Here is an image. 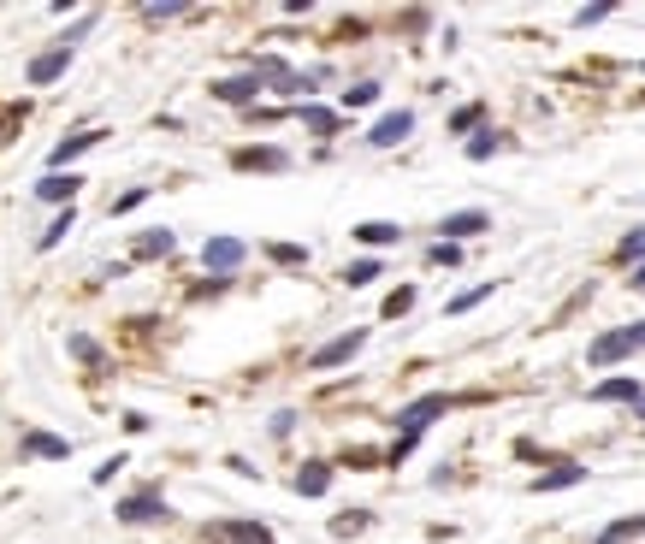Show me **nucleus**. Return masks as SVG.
Returning a JSON list of instances; mask_svg holds the SVG:
<instances>
[{
	"instance_id": "nucleus-35",
	"label": "nucleus",
	"mask_w": 645,
	"mask_h": 544,
	"mask_svg": "<svg viewBox=\"0 0 645 544\" xmlns=\"http://www.w3.org/2000/svg\"><path fill=\"white\" fill-rule=\"evenodd\" d=\"M184 6H143V18H149V24H160V18H178Z\"/></svg>"
},
{
	"instance_id": "nucleus-28",
	"label": "nucleus",
	"mask_w": 645,
	"mask_h": 544,
	"mask_svg": "<svg viewBox=\"0 0 645 544\" xmlns=\"http://www.w3.org/2000/svg\"><path fill=\"white\" fill-rule=\"evenodd\" d=\"M273 261H279V266H302V261H308V248H297V243H273Z\"/></svg>"
},
{
	"instance_id": "nucleus-29",
	"label": "nucleus",
	"mask_w": 645,
	"mask_h": 544,
	"mask_svg": "<svg viewBox=\"0 0 645 544\" xmlns=\"http://www.w3.org/2000/svg\"><path fill=\"white\" fill-rule=\"evenodd\" d=\"M616 255H622V261H645V231H628Z\"/></svg>"
},
{
	"instance_id": "nucleus-9",
	"label": "nucleus",
	"mask_w": 645,
	"mask_h": 544,
	"mask_svg": "<svg viewBox=\"0 0 645 544\" xmlns=\"http://www.w3.org/2000/svg\"><path fill=\"white\" fill-rule=\"evenodd\" d=\"M71 66V48H66V42H60V48H48V53H42V60H30V83H36V89H42V83H53V77H60V71H66Z\"/></svg>"
},
{
	"instance_id": "nucleus-34",
	"label": "nucleus",
	"mask_w": 645,
	"mask_h": 544,
	"mask_svg": "<svg viewBox=\"0 0 645 544\" xmlns=\"http://www.w3.org/2000/svg\"><path fill=\"white\" fill-rule=\"evenodd\" d=\"M118 467H125V456H107V462H101V467H95V485H107V479H113V474H118Z\"/></svg>"
},
{
	"instance_id": "nucleus-1",
	"label": "nucleus",
	"mask_w": 645,
	"mask_h": 544,
	"mask_svg": "<svg viewBox=\"0 0 645 544\" xmlns=\"http://www.w3.org/2000/svg\"><path fill=\"white\" fill-rule=\"evenodd\" d=\"M438 414H450V396H420V402H409V409L397 414V432H403V438H397V450H391V462H403V456H409L414 438H420Z\"/></svg>"
},
{
	"instance_id": "nucleus-36",
	"label": "nucleus",
	"mask_w": 645,
	"mask_h": 544,
	"mask_svg": "<svg viewBox=\"0 0 645 544\" xmlns=\"http://www.w3.org/2000/svg\"><path fill=\"white\" fill-rule=\"evenodd\" d=\"M622 337H628V349H645V320L640 326H622Z\"/></svg>"
},
{
	"instance_id": "nucleus-11",
	"label": "nucleus",
	"mask_w": 645,
	"mask_h": 544,
	"mask_svg": "<svg viewBox=\"0 0 645 544\" xmlns=\"http://www.w3.org/2000/svg\"><path fill=\"white\" fill-rule=\"evenodd\" d=\"M214 95L232 101V107H243V101L261 95V77H255V71H249V77H225V83H214Z\"/></svg>"
},
{
	"instance_id": "nucleus-25",
	"label": "nucleus",
	"mask_w": 645,
	"mask_h": 544,
	"mask_svg": "<svg viewBox=\"0 0 645 544\" xmlns=\"http://www.w3.org/2000/svg\"><path fill=\"white\" fill-rule=\"evenodd\" d=\"M492 154H497V131H480L468 142V160H492Z\"/></svg>"
},
{
	"instance_id": "nucleus-13",
	"label": "nucleus",
	"mask_w": 645,
	"mask_h": 544,
	"mask_svg": "<svg viewBox=\"0 0 645 544\" xmlns=\"http://www.w3.org/2000/svg\"><path fill=\"white\" fill-rule=\"evenodd\" d=\"M24 456H48V462H60V456H71L66 438H53V432H24Z\"/></svg>"
},
{
	"instance_id": "nucleus-17",
	"label": "nucleus",
	"mask_w": 645,
	"mask_h": 544,
	"mask_svg": "<svg viewBox=\"0 0 645 544\" xmlns=\"http://www.w3.org/2000/svg\"><path fill=\"white\" fill-rule=\"evenodd\" d=\"M219 539H232V544H273V532L255 527V521H232V527H219Z\"/></svg>"
},
{
	"instance_id": "nucleus-19",
	"label": "nucleus",
	"mask_w": 645,
	"mask_h": 544,
	"mask_svg": "<svg viewBox=\"0 0 645 544\" xmlns=\"http://www.w3.org/2000/svg\"><path fill=\"white\" fill-rule=\"evenodd\" d=\"M302 125L320 131V136H331V131H338V113H326V107H302Z\"/></svg>"
},
{
	"instance_id": "nucleus-22",
	"label": "nucleus",
	"mask_w": 645,
	"mask_h": 544,
	"mask_svg": "<svg viewBox=\"0 0 645 544\" xmlns=\"http://www.w3.org/2000/svg\"><path fill=\"white\" fill-rule=\"evenodd\" d=\"M633 532H645V515H633V521H616V527L604 532L598 544H622V539H633Z\"/></svg>"
},
{
	"instance_id": "nucleus-20",
	"label": "nucleus",
	"mask_w": 645,
	"mask_h": 544,
	"mask_svg": "<svg viewBox=\"0 0 645 544\" xmlns=\"http://www.w3.org/2000/svg\"><path fill=\"white\" fill-rule=\"evenodd\" d=\"M409 308H414V284H403V290H391V296H385V320H403Z\"/></svg>"
},
{
	"instance_id": "nucleus-26",
	"label": "nucleus",
	"mask_w": 645,
	"mask_h": 544,
	"mask_svg": "<svg viewBox=\"0 0 645 544\" xmlns=\"http://www.w3.org/2000/svg\"><path fill=\"white\" fill-rule=\"evenodd\" d=\"M610 12H616L610 0H598V6H580V12H575V24H586V30H592V24H604Z\"/></svg>"
},
{
	"instance_id": "nucleus-18",
	"label": "nucleus",
	"mask_w": 645,
	"mask_h": 544,
	"mask_svg": "<svg viewBox=\"0 0 645 544\" xmlns=\"http://www.w3.org/2000/svg\"><path fill=\"white\" fill-rule=\"evenodd\" d=\"M586 479V467H575V462H557L545 479H539V491H563V485H580Z\"/></svg>"
},
{
	"instance_id": "nucleus-4",
	"label": "nucleus",
	"mask_w": 645,
	"mask_h": 544,
	"mask_svg": "<svg viewBox=\"0 0 645 544\" xmlns=\"http://www.w3.org/2000/svg\"><path fill=\"white\" fill-rule=\"evenodd\" d=\"M166 503H160V491H136V497H125L118 503V521H131V527H143V521H166Z\"/></svg>"
},
{
	"instance_id": "nucleus-38",
	"label": "nucleus",
	"mask_w": 645,
	"mask_h": 544,
	"mask_svg": "<svg viewBox=\"0 0 645 544\" xmlns=\"http://www.w3.org/2000/svg\"><path fill=\"white\" fill-rule=\"evenodd\" d=\"M640 71H645V66H640Z\"/></svg>"
},
{
	"instance_id": "nucleus-16",
	"label": "nucleus",
	"mask_w": 645,
	"mask_h": 544,
	"mask_svg": "<svg viewBox=\"0 0 645 544\" xmlns=\"http://www.w3.org/2000/svg\"><path fill=\"white\" fill-rule=\"evenodd\" d=\"M326 485H331V467H326V462H308V467L297 474V491H302V497H320Z\"/></svg>"
},
{
	"instance_id": "nucleus-31",
	"label": "nucleus",
	"mask_w": 645,
	"mask_h": 544,
	"mask_svg": "<svg viewBox=\"0 0 645 544\" xmlns=\"http://www.w3.org/2000/svg\"><path fill=\"white\" fill-rule=\"evenodd\" d=\"M71 355H78V361H89V367H101V349L89 344V337H71Z\"/></svg>"
},
{
	"instance_id": "nucleus-30",
	"label": "nucleus",
	"mask_w": 645,
	"mask_h": 544,
	"mask_svg": "<svg viewBox=\"0 0 645 544\" xmlns=\"http://www.w3.org/2000/svg\"><path fill=\"white\" fill-rule=\"evenodd\" d=\"M480 118H486V107H462V113L450 118V131L462 136V131H474V125H480Z\"/></svg>"
},
{
	"instance_id": "nucleus-12",
	"label": "nucleus",
	"mask_w": 645,
	"mask_h": 544,
	"mask_svg": "<svg viewBox=\"0 0 645 544\" xmlns=\"http://www.w3.org/2000/svg\"><path fill=\"white\" fill-rule=\"evenodd\" d=\"M101 136H107V131H78V136H66V142H60V149H53V160H48V172H60V166H66V160H78V154H83V149H95Z\"/></svg>"
},
{
	"instance_id": "nucleus-8",
	"label": "nucleus",
	"mask_w": 645,
	"mask_h": 544,
	"mask_svg": "<svg viewBox=\"0 0 645 544\" xmlns=\"http://www.w3.org/2000/svg\"><path fill=\"white\" fill-rule=\"evenodd\" d=\"M486 225H492V219H486L480 207H462V214H450L445 225H438V231H445V243H456V237H480Z\"/></svg>"
},
{
	"instance_id": "nucleus-37",
	"label": "nucleus",
	"mask_w": 645,
	"mask_h": 544,
	"mask_svg": "<svg viewBox=\"0 0 645 544\" xmlns=\"http://www.w3.org/2000/svg\"><path fill=\"white\" fill-rule=\"evenodd\" d=\"M633 284H640V290H645V261H640V266H633Z\"/></svg>"
},
{
	"instance_id": "nucleus-32",
	"label": "nucleus",
	"mask_w": 645,
	"mask_h": 544,
	"mask_svg": "<svg viewBox=\"0 0 645 544\" xmlns=\"http://www.w3.org/2000/svg\"><path fill=\"white\" fill-rule=\"evenodd\" d=\"M71 231V207H66V214H60V219H53V231H42V248H53V243H60V237H66Z\"/></svg>"
},
{
	"instance_id": "nucleus-14",
	"label": "nucleus",
	"mask_w": 645,
	"mask_h": 544,
	"mask_svg": "<svg viewBox=\"0 0 645 544\" xmlns=\"http://www.w3.org/2000/svg\"><path fill=\"white\" fill-rule=\"evenodd\" d=\"M355 237H362L367 248H385V243H397V225H391V219H367V225H355Z\"/></svg>"
},
{
	"instance_id": "nucleus-6",
	"label": "nucleus",
	"mask_w": 645,
	"mask_h": 544,
	"mask_svg": "<svg viewBox=\"0 0 645 544\" xmlns=\"http://www.w3.org/2000/svg\"><path fill=\"white\" fill-rule=\"evenodd\" d=\"M290 154L284 149H237V172H284Z\"/></svg>"
},
{
	"instance_id": "nucleus-7",
	"label": "nucleus",
	"mask_w": 645,
	"mask_h": 544,
	"mask_svg": "<svg viewBox=\"0 0 645 544\" xmlns=\"http://www.w3.org/2000/svg\"><path fill=\"white\" fill-rule=\"evenodd\" d=\"M592 402H633V409H640L645 385L640 379H604V385H592Z\"/></svg>"
},
{
	"instance_id": "nucleus-21",
	"label": "nucleus",
	"mask_w": 645,
	"mask_h": 544,
	"mask_svg": "<svg viewBox=\"0 0 645 544\" xmlns=\"http://www.w3.org/2000/svg\"><path fill=\"white\" fill-rule=\"evenodd\" d=\"M380 279V261H355V266H344V284H355V290H362V284H373Z\"/></svg>"
},
{
	"instance_id": "nucleus-5",
	"label": "nucleus",
	"mask_w": 645,
	"mask_h": 544,
	"mask_svg": "<svg viewBox=\"0 0 645 544\" xmlns=\"http://www.w3.org/2000/svg\"><path fill=\"white\" fill-rule=\"evenodd\" d=\"M243 237H208V248H201V261L214 266V272H232V266H243Z\"/></svg>"
},
{
	"instance_id": "nucleus-10",
	"label": "nucleus",
	"mask_w": 645,
	"mask_h": 544,
	"mask_svg": "<svg viewBox=\"0 0 645 544\" xmlns=\"http://www.w3.org/2000/svg\"><path fill=\"white\" fill-rule=\"evenodd\" d=\"M78 172H48V178H42V183H36V196H42V201H71V196H78Z\"/></svg>"
},
{
	"instance_id": "nucleus-24",
	"label": "nucleus",
	"mask_w": 645,
	"mask_h": 544,
	"mask_svg": "<svg viewBox=\"0 0 645 544\" xmlns=\"http://www.w3.org/2000/svg\"><path fill=\"white\" fill-rule=\"evenodd\" d=\"M486 296H492V284H474V290H462V296L450 302V313H468V308H480Z\"/></svg>"
},
{
	"instance_id": "nucleus-3",
	"label": "nucleus",
	"mask_w": 645,
	"mask_h": 544,
	"mask_svg": "<svg viewBox=\"0 0 645 544\" xmlns=\"http://www.w3.org/2000/svg\"><path fill=\"white\" fill-rule=\"evenodd\" d=\"M362 344H367V331H344V337H331V344H320L314 355H308V367H320V373H326V367L349 361V355H355Z\"/></svg>"
},
{
	"instance_id": "nucleus-15",
	"label": "nucleus",
	"mask_w": 645,
	"mask_h": 544,
	"mask_svg": "<svg viewBox=\"0 0 645 544\" xmlns=\"http://www.w3.org/2000/svg\"><path fill=\"white\" fill-rule=\"evenodd\" d=\"M172 243H178L172 231H143L136 237V261H160V255H172Z\"/></svg>"
},
{
	"instance_id": "nucleus-33",
	"label": "nucleus",
	"mask_w": 645,
	"mask_h": 544,
	"mask_svg": "<svg viewBox=\"0 0 645 544\" xmlns=\"http://www.w3.org/2000/svg\"><path fill=\"white\" fill-rule=\"evenodd\" d=\"M143 201H149V190H125V196L113 201V214H131V207H143Z\"/></svg>"
},
{
	"instance_id": "nucleus-2",
	"label": "nucleus",
	"mask_w": 645,
	"mask_h": 544,
	"mask_svg": "<svg viewBox=\"0 0 645 544\" xmlns=\"http://www.w3.org/2000/svg\"><path fill=\"white\" fill-rule=\"evenodd\" d=\"M409 131H414V113H409V107H397V113H385L380 125L367 131V142H373V149H397Z\"/></svg>"
},
{
	"instance_id": "nucleus-27",
	"label": "nucleus",
	"mask_w": 645,
	"mask_h": 544,
	"mask_svg": "<svg viewBox=\"0 0 645 544\" xmlns=\"http://www.w3.org/2000/svg\"><path fill=\"white\" fill-rule=\"evenodd\" d=\"M427 261H432V266H456V261H462V248H456V243H432Z\"/></svg>"
},
{
	"instance_id": "nucleus-23",
	"label": "nucleus",
	"mask_w": 645,
	"mask_h": 544,
	"mask_svg": "<svg viewBox=\"0 0 645 544\" xmlns=\"http://www.w3.org/2000/svg\"><path fill=\"white\" fill-rule=\"evenodd\" d=\"M380 101V83H355V89H344V107H373Z\"/></svg>"
}]
</instances>
